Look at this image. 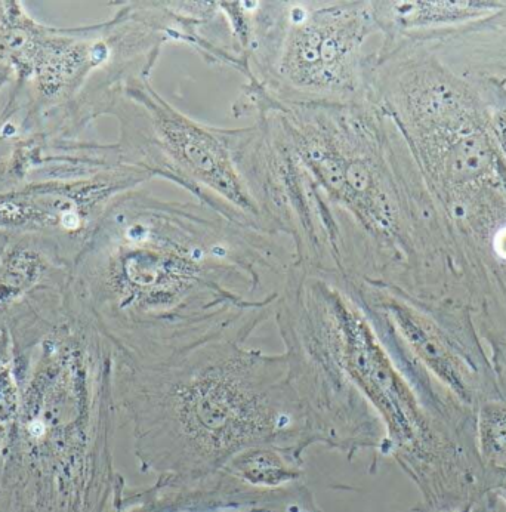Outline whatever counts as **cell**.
<instances>
[{
	"mask_svg": "<svg viewBox=\"0 0 506 512\" xmlns=\"http://www.w3.org/2000/svg\"><path fill=\"white\" fill-rule=\"evenodd\" d=\"M295 264L280 234L140 187L110 203L69 283L116 359L150 363L246 344L276 316Z\"/></svg>",
	"mask_w": 506,
	"mask_h": 512,
	"instance_id": "6da1fadb",
	"label": "cell"
},
{
	"mask_svg": "<svg viewBox=\"0 0 506 512\" xmlns=\"http://www.w3.org/2000/svg\"><path fill=\"white\" fill-rule=\"evenodd\" d=\"M225 129L268 230L296 262L351 282L384 283L403 246L404 208L387 114L366 100L289 103L245 85Z\"/></svg>",
	"mask_w": 506,
	"mask_h": 512,
	"instance_id": "7a4b0ae2",
	"label": "cell"
},
{
	"mask_svg": "<svg viewBox=\"0 0 506 512\" xmlns=\"http://www.w3.org/2000/svg\"><path fill=\"white\" fill-rule=\"evenodd\" d=\"M69 282L0 313L20 387L0 512H113L126 484L114 465V348Z\"/></svg>",
	"mask_w": 506,
	"mask_h": 512,
	"instance_id": "3957f363",
	"label": "cell"
},
{
	"mask_svg": "<svg viewBox=\"0 0 506 512\" xmlns=\"http://www.w3.org/2000/svg\"><path fill=\"white\" fill-rule=\"evenodd\" d=\"M274 319L319 446L348 461L367 450L390 456L421 490L424 511L468 504L464 474L444 458L351 282L296 262Z\"/></svg>",
	"mask_w": 506,
	"mask_h": 512,
	"instance_id": "277c9868",
	"label": "cell"
},
{
	"mask_svg": "<svg viewBox=\"0 0 506 512\" xmlns=\"http://www.w3.org/2000/svg\"><path fill=\"white\" fill-rule=\"evenodd\" d=\"M114 393L140 470L156 477L206 476L253 447L317 446L285 351L221 341L159 362L114 357Z\"/></svg>",
	"mask_w": 506,
	"mask_h": 512,
	"instance_id": "5b68a950",
	"label": "cell"
},
{
	"mask_svg": "<svg viewBox=\"0 0 506 512\" xmlns=\"http://www.w3.org/2000/svg\"><path fill=\"white\" fill-rule=\"evenodd\" d=\"M372 2H252L245 85L289 103L366 100Z\"/></svg>",
	"mask_w": 506,
	"mask_h": 512,
	"instance_id": "8992f818",
	"label": "cell"
},
{
	"mask_svg": "<svg viewBox=\"0 0 506 512\" xmlns=\"http://www.w3.org/2000/svg\"><path fill=\"white\" fill-rule=\"evenodd\" d=\"M110 116L119 122L117 146L126 165L177 184L230 220L270 231L237 169L225 129L172 106L150 76L129 80Z\"/></svg>",
	"mask_w": 506,
	"mask_h": 512,
	"instance_id": "52a82bcc",
	"label": "cell"
},
{
	"mask_svg": "<svg viewBox=\"0 0 506 512\" xmlns=\"http://www.w3.org/2000/svg\"><path fill=\"white\" fill-rule=\"evenodd\" d=\"M113 512H323L307 484L258 489L221 468L202 477H157L151 486L122 487Z\"/></svg>",
	"mask_w": 506,
	"mask_h": 512,
	"instance_id": "ba28073f",
	"label": "cell"
},
{
	"mask_svg": "<svg viewBox=\"0 0 506 512\" xmlns=\"http://www.w3.org/2000/svg\"><path fill=\"white\" fill-rule=\"evenodd\" d=\"M379 32L387 39L490 17L504 9L501 2H372Z\"/></svg>",
	"mask_w": 506,
	"mask_h": 512,
	"instance_id": "9c48e42d",
	"label": "cell"
},
{
	"mask_svg": "<svg viewBox=\"0 0 506 512\" xmlns=\"http://www.w3.org/2000/svg\"><path fill=\"white\" fill-rule=\"evenodd\" d=\"M225 468L258 489H283L304 481V453L286 447H253L234 456Z\"/></svg>",
	"mask_w": 506,
	"mask_h": 512,
	"instance_id": "30bf717a",
	"label": "cell"
},
{
	"mask_svg": "<svg viewBox=\"0 0 506 512\" xmlns=\"http://www.w3.org/2000/svg\"><path fill=\"white\" fill-rule=\"evenodd\" d=\"M20 412V387L15 375L11 336L0 316V477Z\"/></svg>",
	"mask_w": 506,
	"mask_h": 512,
	"instance_id": "8fae6325",
	"label": "cell"
},
{
	"mask_svg": "<svg viewBox=\"0 0 506 512\" xmlns=\"http://www.w3.org/2000/svg\"><path fill=\"white\" fill-rule=\"evenodd\" d=\"M478 447L486 464H506V404L487 402L478 410Z\"/></svg>",
	"mask_w": 506,
	"mask_h": 512,
	"instance_id": "7c38bea8",
	"label": "cell"
},
{
	"mask_svg": "<svg viewBox=\"0 0 506 512\" xmlns=\"http://www.w3.org/2000/svg\"><path fill=\"white\" fill-rule=\"evenodd\" d=\"M422 512H496L490 507H480L475 501L468 502V504L462 505V507L456 508L452 511H422Z\"/></svg>",
	"mask_w": 506,
	"mask_h": 512,
	"instance_id": "4fadbf2b",
	"label": "cell"
},
{
	"mask_svg": "<svg viewBox=\"0 0 506 512\" xmlns=\"http://www.w3.org/2000/svg\"><path fill=\"white\" fill-rule=\"evenodd\" d=\"M11 79H14V77H12L11 70L0 66V92H2L3 86H5L6 83L11 82Z\"/></svg>",
	"mask_w": 506,
	"mask_h": 512,
	"instance_id": "5bb4252c",
	"label": "cell"
},
{
	"mask_svg": "<svg viewBox=\"0 0 506 512\" xmlns=\"http://www.w3.org/2000/svg\"><path fill=\"white\" fill-rule=\"evenodd\" d=\"M492 492L493 495L498 496V498L502 499L506 504V481L496 484V486L493 487Z\"/></svg>",
	"mask_w": 506,
	"mask_h": 512,
	"instance_id": "9a60e30c",
	"label": "cell"
}]
</instances>
